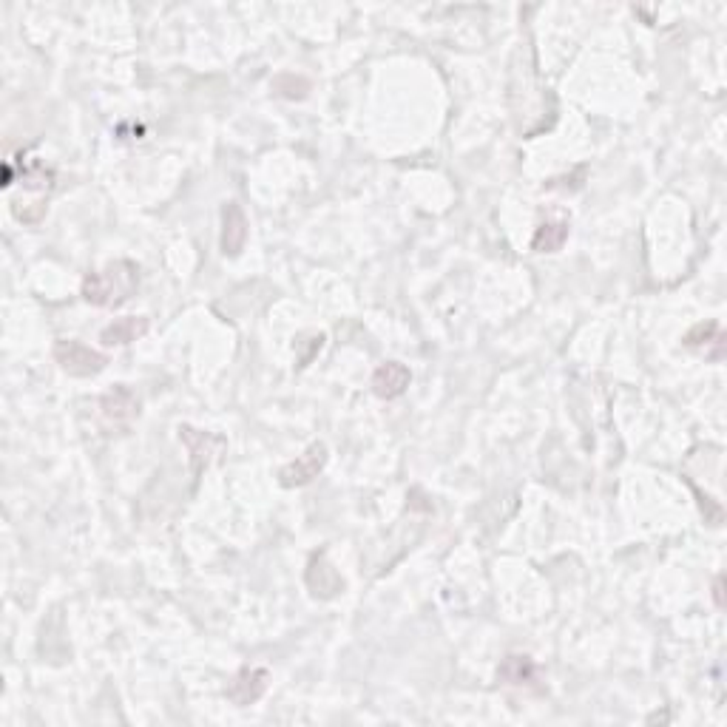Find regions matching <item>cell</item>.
<instances>
[{
    "label": "cell",
    "mask_w": 727,
    "mask_h": 727,
    "mask_svg": "<svg viewBox=\"0 0 727 727\" xmlns=\"http://www.w3.org/2000/svg\"><path fill=\"white\" fill-rule=\"evenodd\" d=\"M140 287V265L131 259H114L83 279V299L94 307H120Z\"/></svg>",
    "instance_id": "cell-1"
},
{
    "label": "cell",
    "mask_w": 727,
    "mask_h": 727,
    "mask_svg": "<svg viewBox=\"0 0 727 727\" xmlns=\"http://www.w3.org/2000/svg\"><path fill=\"white\" fill-rule=\"evenodd\" d=\"M54 361L60 364V370L71 378H91V375H100L108 367V355L97 353L86 347L83 341H74V338H60L54 341Z\"/></svg>",
    "instance_id": "cell-2"
},
{
    "label": "cell",
    "mask_w": 727,
    "mask_h": 727,
    "mask_svg": "<svg viewBox=\"0 0 727 727\" xmlns=\"http://www.w3.org/2000/svg\"><path fill=\"white\" fill-rule=\"evenodd\" d=\"M330 461V452H327V444H310L304 449L302 455L296 458L293 463H287L282 472H279V483L284 489H299V486H307L313 480L319 478L324 472V466Z\"/></svg>",
    "instance_id": "cell-3"
},
{
    "label": "cell",
    "mask_w": 727,
    "mask_h": 727,
    "mask_svg": "<svg viewBox=\"0 0 727 727\" xmlns=\"http://www.w3.org/2000/svg\"><path fill=\"white\" fill-rule=\"evenodd\" d=\"M100 415H103V424L108 429H117V432H125L131 429V424L140 418V401L137 395L128 390L125 384H117L100 398Z\"/></svg>",
    "instance_id": "cell-4"
},
{
    "label": "cell",
    "mask_w": 727,
    "mask_h": 727,
    "mask_svg": "<svg viewBox=\"0 0 727 727\" xmlns=\"http://www.w3.org/2000/svg\"><path fill=\"white\" fill-rule=\"evenodd\" d=\"M267 685H270V671L250 665V668H242L239 674H233L228 688H225V696L231 699L236 708H250V705H256L265 696Z\"/></svg>",
    "instance_id": "cell-5"
},
{
    "label": "cell",
    "mask_w": 727,
    "mask_h": 727,
    "mask_svg": "<svg viewBox=\"0 0 727 727\" xmlns=\"http://www.w3.org/2000/svg\"><path fill=\"white\" fill-rule=\"evenodd\" d=\"M248 236H250V222L248 216H245V211H242V205H239V202H228V205L222 208V239H219L222 253H225L228 259L242 256V250L248 245Z\"/></svg>",
    "instance_id": "cell-6"
},
{
    "label": "cell",
    "mask_w": 727,
    "mask_h": 727,
    "mask_svg": "<svg viewBox=\"0 0 727 727\" xmlns=\"http://www.w3.org/2000/svg\"><path fill=\"white\" fill-rule=\"evenodd\" d=\"M685 347H691V350H702L708 361L713 364H722L725 361V353H727V338H725V330H722V324L719 321H705V324H696L691 327L688 333H685Z\"/></svg>",
    "instance_id": "cell-7"
},
{
    "label": "cell",
    "mask_w": 727,
    "mask_h": 727,
    "mask_svg": "<svg viewBox=\"0 0 727 727\" xmlns=\"http://www.w3.org/2000/svg\"><path fill=\"white\" fill-rule=\"evenodd\" d=\"M409 384H412V373L401 361H384L373 373V392L375 398H381V401L401 398L409 390Z\"/></svg>",
    "instance_id": "cell-8"
},
{
    "label": "cell",
    "mask_w": 727,
    "mask_h": 727,
    "mask_svg": "<svg viewBox=\"0 0 727 727\" xmlns=\"http://www.w3.org/2000/svg\"><path fill=\"white\" fill-rule=\"evenodd\" d=\"M148 330H151L148 316H123V319H114L108 324L106 330L100 333V341L106 347H128V344L140 341Z\"/></svg>",
    "instance_id": "cell-9"
},
{
    "label": "cell",
    "mask_w": 727,
    "mask_h": 727,
    "mask_svg": "<svg viewBox=\"0 0 727 727\" xmlns=\"http://www.w3.org/2000/svg\"><path fill=\"white\" fill-rule=\"evenodd\" d=\"M497 679L509 688H534L537 685V662L526 654H509L497 668Z\"/></svg>",
    "instance_id": "cell-10"
},
{
    "label": "cell",
    "mask_w": 727,
    "mask_h": 727,
    "mask_svg": "<svg viewBox=\"0 0 727 727\" xmlns=\"http://www.w3.org/2000/svg\"><path fill=\"white\" fill-rule=\"evenodd\" d=\"M179 441H185V446L191 449L194 472H202L211 463V455H216L225 446L222 438H213L208 432H196L191 426H179Z\"/></svg>",
    "instance_id": "cell-11"
},
{
    "label": "cell",
    "mask_w": 727,
    "mask_h": 727,
    "mask_svg": "<svg viewBox=\"0 0 727 727\" xmlns=\"http://www.w3.org/2000/svg\"><path fill=\"white\" fill-rule=\"evenodd\" d=\"M307 586L313 588V594L316 597H336L338 591L344 588V580L338 577V571L330 563H327V557L324 554H316L313 560H310V568H307Z\"/></svg>",
    "instance_id": "cell-12"
},
{
    "label": "cell",
    "mask_w": 727,
    "mask_h": 727,
    "mask_svg": "<svg viewBox=\"0 0 727 727\" xmlns=\"http://www.w3.org/2000/svg\"><path fill=\"white\" fill-rule=\"evenodd\" d=\"M568 242V222H540L532 236V250L537 253H557Z\"/></svg>",
    "instance_id": "cell-13"
},
{
    "label": "cell",
    "mask_w": 727,
    "mask_h": 727,
    "mask_svg": "<svg viewBox=\"0 0 727 727\" xmlns=\"http://www.w3.org/2000/svg\"><path fill=\"white\" fill-rule=\"evenodd\" d=\"M273 89L279 91L282 97H287V100H304L307 91H310V83L304 77H296V74H282V77L273 80Z\"/></svg>",
    "instance_id": "cell-14"
},
{
    "label": "cell",
    "mask_w": 727,
    "mask_h": 727,
    "mask_svg": "<svg viewBox=\"0 0 727 727\" xmlns=\"http://www.w3.org/2000/svg\"><path fill=\"white\" fill-rule=\"evenodd\" d=\"M713 600H716V608H725V577H716V583H713Z\"/></svg>",
    "instance_id": "cell-15"
}]
</instances>
